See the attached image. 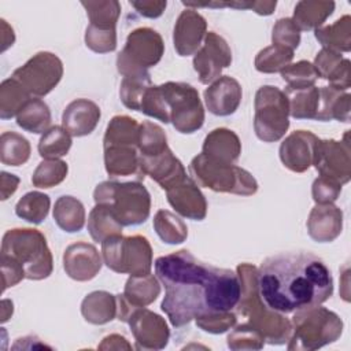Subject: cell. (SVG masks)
<instances>
[{"label":"cell","instance_id":"cell-26","mask_svg":"<svg viewBox=\"0 0 351 351\" xmlns=\"http://www.w3.org/2000/svg\"><path fill=\"white\" fill-rule=\"evenodd\" d=\"M104 167L110 177H126L132 174L140 176V159L136 145L112 144L103 145Z\"/></svg>","mask_w":351,"mask_h":351},{"label":"cell","instance_id":"cell-43","mask_svg":"<svg viewBox=\"0 0 351 351\" xmlns=\"http://www.w3.org/2000/svg\"><path fill=\"white\" fill-rule=\"evenodd\" d=\"M89 18V25L115 29L121 15V4L117 0H99V1H81Z\"/></svg>","mask_w":351,"mask_h":351},{"label":"cell","instance_id":"cell-31","mask_svg":"<svg viewBox=\"0 0 351 351\" xmlns=\"http://www.w3.org/2000/svg\"><path fill=\"white\" fill-rule=\"evenodd\" d=\"M317 41L325 49L335 52H350L351 51V16L343 15L332 25L321 26L314 30Z\"/></svg>","mask_w":351,"mask_h":351},{"label":"cell","instance_id":"cell-52","mask_svg":"<svg viewBox=\"0 0 351 351\" xmlns=\"http://www.w3.org/2000/svg\"><path fill=\"white\" fill-rule=\"evenodd\" d=\"M341 186L333 181L318 177L314 180L311 186V196L315 204H328L337 200L341 192Z\"/></svg>","mask_w":351,"mask_h":351},{"label":"cell","instance_id":"cell-27","mask_svg":"<svg viewBox=\"0 0 351 351\" xmlns=\"http://www.w3.org/2000/svg\"><path fill=\"white\" fill-rule=\"evenodd\" d=\"M351 117V95L332 86L319 88V101L315 121L328 122L332 119L348 122Z\"/></svg>","mask_w":351,"mask_h":351},{"label":"cell","instance_id":"cell-6","mask_svg":"<svg viewBox=\"0 0 351 351\" xmlns=\"http://www.w3.org/2000/svg\"><path fill=\"white\" fill-rule=\"evenodd\" d=\"M189 174L197 186L208 188L214 192L251 196L258 191V181L250 171L204 154H199L191 160Z\"/></svg>","mask_w":351,"mask_h":351},{"label":"cell","instance_id":"cell-17","mask_svg":"<svg viewBox=\"0 0 351 351\" xmlns=\"http://www.w3.org/2000/svg\"><path fill=\"white\" fill-rule=\"evenodd\" d=\"M319 138L308 130H295L288 134L278 149L280 160L293 173H304L313 166L315 145Z\"/></svg>","mask_w":351,"mask_h":351},{"label":"cell","instance_id":"cell-37","mask_svg":"<svg viewBox=\"0 0 351 351\" xmlns=\"http://www.w3.org/2000/svg\"><path fill=\"white\" fill-rule=\"evenodd\" d=\"M138 122L128 115H115L108 122L103 137V145L125 144L136 145L138 140Z\"/></svg>","mask_w":351,"mask_h":351},{"label":"cell","instance_id":"cell-57","mask_svg":"<svg viewBox=\"0 0 351 351\" xmlns=\"http://www.w3.org/2000/svg\"><path fill=\"white\" fill-rule=\"evenodd\" d=\"M277 5V1H255L252 0L251 1V5H250V10H252L254 12H256L258 15H271L274 8Z\"/></svg>","mask_w":351,"mask_h":351},{"label":"cell","instance_id":"cell-40","mask_svg":"<svg viewBox=\"0 0 351 351\" xmlns=\"http://www.w3.org/2000/svg\"><path fill=\"white\" fill-rule=\"evenodd\" d=\"M71 144L70 133L63 126L55 125L43 133L37 149L43 159H60L69 154Z\"/></svg>","mask_w":351,"mask_h":351},{"label":"cell","instance_id":"cell-48","mask_svg":"<svg viewBox=\"0 0 351 351\" xmlns=\"http://www.w3.org/2000/svg\"><path fill=\"white\" fill-rule=\"evenodd\" d=\"M228 347L233 351L240 350H261L263 348L266 340L265 336L255 329L251 324H241L236 326L226 339Z\"/></svg>","mask_w":351,"mask_h":351},{"label":"cell","instance_id":"cell-15","mask_svg":"<svg viewBox=\"0 0 351 351\" xmlns=\"http://www.w3.org/2000/svg\"><path fill=\"white\" fill-rule=\"evenodd\" d=\"M125 322L130 326L137 350H162L167 346L170 330L159 314L145 307H136Z\"/></svg>","mask_w":351,"mask_h":351},{"label":"cell","instance_id":"cell-42","mask_svg":"<svg viewBox=\"0 0 351 351\" xmlns=\"http://www.w3.org/2000/svg\"><path fill=\"white\" fill-rule=\"evenodd\" d=\"M166 148H169L167 137L162 126L151 121H144L143 123H140L137 140L138 156H155L163 152Z\"/></svg>","mask_w":351,"mask_h":351},{"label":"cell","instance_id":"cell-5","mask_svg":"<svg viewBox=\"0 0 351 351\" xmlns=\"http://www.w3.org/2000/svg\"><path fill=\"white\" fill-rule=\"evenodd\" d=\"M93 200L107 207L122 226L141 225L151 213V195L138 181H103L96 185Z\"/></svg>","mask_w":351,"mask_h":351},{"label":"cell","instance_id":"cell-34","mask_svg":"<svg viewBox=\"0 0 351 351\" xmlns=\"http://www.w3.org/2000/svg\"><path fill=\"white\" fill-rule=\"evenodd\" d=\"M285 95L289 104V115L295 119H315L319 88L310 86L304 89H289L285 88Z\"/></svg>","mask_w":351,"mask_h":351},{"label":"cell","instance_id":"cell-32","mask_svg":"<svg viewBox=\"0 0 351 351\" xmlns=\"http://www.w3.org/2000/svg\"><path fill=\"white\" fill-rule=\"evenodd\" d=\"M53 221L56 225L67 232V233H75L80 232L85 225V207L74 196L63 195L58 197L53 206Z\"/></svg>","mask_w":351,"mask_h":351},{"label":"cell","instance_id":"cell-30","mask_svg":"<svg viewBox=\"0 0 351 351\" xmlns=\"http://www.w3.org/2000/svg\"><path fill=\"white\" fill-rule=\"evenodd\" d=\"M160 295V282L154 274L130 276L122 293L123 300L130 307H145Z\"/></svg>","mask_w":351,"mask_h":351},{"label":"cell","instance_id":"cell-55","mask_svg":"<svg viewBox=\"0 0 351 351\" xmlns=\"http://www.w3.org/2000/svg\"><path fill=\"white\" fill-rule=\"evenodd\" d=\"M19 178L15 174H10L5 171H1L0 176V193H1V200H7L11 195L15 193L19 185Z\"/></svg>","mask_w":351,"mask_h":351},{"label":"cell","instance_id":"cell-59","mask_svg":"<svg viewBox=\"0 0 351 351\" xmlns=\"http://www.w3.org/2000/svg\"><path fill=\"white\" fill-rule=\"evenodd\" d=\"M14 313V304H12V300H8V299H3L1 300V322L4 324L5 321H8L11 318Z\"/></svg>","mask_w":351,"mask_h":351},{"label":"cell","instance_id":"cell-29","mask_svg":"<svg viewBox=\"0 0 351 351\" xmlns=\"http://www.w3.org/2000/svg\"><path fill=\"white\" fill-rule=\"evenodd\" d=\"M335 1L325 0H302L298 1L293 10L292 21L299 30H315L324 25V22L335 11Z\"/></svg>","mask_w":351,"mask_h":351},{"label":"cell","instance_id":"cell-54","mask_svg":"<svg viewBox=\"0 0 351 351\" xmlns=\"http://www.w3.org/2000/svg\"><path fill=\"white\" fill-rule=\"evenodd\" d=\"M129 4L143 16L145 18H159L167 5V1L163 0H140V1H129Z\"/></svg>","mask_w":351,"mask_h":351},{"label":"cell","instance_id":"cell-23","mask_svg":"<svg viewBox=\"0 0 351 351\" xmlns=\"http://www.w3.org/2000/svg\"><path fill=\"white\" fill-rule=\"evenodd\" d=\"M101 117L100 107L89 99H75L66 106L62 114V126L71 137L90 134Z\"/></svg>","mask_w":351,"mask_h":351},{"label":"cell","instance_id":"cell-22","mask_svg":"<svg viewBox=\"0 0 351 351\" xmlns=\"http://www.w3.org/2000/svg\"><path fill=\"white\" fill-rule=\"evenodd\" d=\"M343 230V211L333 203L315 204L307 218L308 236L317 243H330Z\"/></svg>","mask_w":351,"mask_h":351},{"label":"cell","instance_id":"cell-24","mask_svg":"<svg viewBox=\"0 0 351 351\" xmlns=\"http://www.w3.org/2000/svg\"><path fill=\"white\" fill-rule=\"evenodd\" d=\"M314 67L318 73V78L329 81V86L339 90H348L351 86V74H350V59L343 58L341 53L322 48L315 59Z\"/></svg>","mask_w":351,"mask_h":351},{"label":"cell","instance_id":"cell-47","mask_svg":"<svg viewBox=\"0 0 351 351\" xmlns=\"http://www.w3.org/2000/svg\"><path fill=\"white\" fill-rule=\"evenodd\" d=\"M151 75L138 77H123L119 86V97L125 107L133 111H140L143 96L148 86H151Z\"/></svg>","mask_w":351,"mask_h":351},{"label":"cell","instance_id":"cell-56","mask_svg":"<svg viewBox=\"0 0 351 351\" xmlns=\"http://www.w3.org/2000/svg\"><path fill=\"white\" fill-rule=\"evenodd\" d=\"M99 350H132V346L128 343V340L117 333L106 336L101 343L97 346Z\"/></svg>","mask_w":351,"mask_h":351},{"label":"cell","instance_id":"cell-28","mask_svg":"<svg viewBox=\"0 0 351 351\" xmlns=\"http://www.w3.org/2000/svg\"><path fill=\"white\" fill-rule=\"evenodd\" d=\"M117 295L107 291H93L81 303L84 319L92 325H104L117 317Z\"/></svg>","mask_w":351,"mask_h":351},{"label":"cell","instance_id":"cell-39","mask_svg":"<svg viewBox=\"0 0 351 351\" xmlns=\"http://www.w3.org/2000/svg\"><path fill=\"white\" fill-rule=\"evenodd\" d=\"M32 99L26 89L12 77L0 85V118L10 119L18 115L21 108Z\"/></svg>","mask_w":351,"mask_h":351},{"label":"cell","instance_id":"cell-51","mask_svg":"<svg viewBox=\"0 0 351 351\" xmlns=\"http://www.w3.org/2000/svg\"><path fill=\"white\" fill-rule=\"evenodd\" d=\"M271 43L295 51L300 44V30L292 18H280L273 26Z\"/></svg>","mask_w":351,"mask_h":351},{"label":"cell","instance_id":"cell-2","mask_svg":"<svg viewBox=\"0 0 351 351\" xmlns=\"http://www.w3.org/2000/svg\"><path fill=\"white\" fill-rule=\"evenodd\" d=\"M258 288L269 308L289 314L326 302L333 293V277L317 255L288 251L267 256L261 263Z\"/></svg>","mask_w":351,"mask_h":351},{"label":"cell","instance_id":"cell-7","mask_svg":"<svg viewBox=\"0 0 351 351\" xmlns=\"http://www.w3.org/2000/svg\"><path fill=\"white\" fill-rule=\"evenodd\" d=\"M292 335L287 348L317 350L336 341L343 333V321L326 307L313 306L295 311L292 317Z\"/></svg>","mask_w":351,"mask_h":351},{"label":"cell","instance_id":"cell-8","mask_svg":"<svg viewBox=\"0 0 351 351\" xmlns=\"http://www.w3.org/2000/svg\"><path fill=\"white\" fill-rule=\"evenodd\" d=\"M103 263L115 273L147 276L152 269V247L141 234H114L101 243Z\"/></svg>","mask_w":351,"mask_h":351},{"label":"cell","instance_id":"cell-14","mask_svg":"<svg viewBox=\"0 0 351 351\" xmlns=\"http://www.w3.org/2000/svg\"><path fill=\"white\" fill-rule=\"evenodd\" d=\"M232 63V49L228 41L215 32H208L202 47L193 55V69L199 81L208 85L221 77L223 69Z\"/></svg>","mask_w":351,"mask_h":351},{"label":"cell","instance_id":"cell-53","mask_svg":"<svg viewBox=\"0 0 351 351\" xmlns=\"http://www.w3.org/2000/svg\"><path fill=\"white\" fill-rule=\"evenodd\" d=\"M1 277H3V292L7 288L16 285L23 278H26L23 267L5 256H1Z\"/></svg>","mask_w":351,"mask_h":351},{"label":"cell","instance_id":"cell-25","mask_svg":"<svg viewBox=\"0 0 351 351\" xmlns=\"http://www.w3.org/2000/svg\"><path fill=\"white\" fill-rule=\"evenodd\" d=\"M202 154L221 162L234 163L241 154V141L233 130L217 128L206 136Z\"/></svg>","mask_w":351,"mask_h":351},{"label":"cell","instance_id":"cell-44","mask_svg":"<svg viewBox=\"0 0 351 351\" xmlns=\"http://www.w3.org/2000/svg\"><path fill=\"white\" fill-rule=\"evenodd\" d=\"M293 59V51L280 47V45H269L261 49L255 56V69L259 73L273 74L280 73L284 67H287Z\"/></svg>","mask_w":351,"mask_h":351},{"label":"cell","instance_id":"cell-9","mask_svg":"<svg viewBox=\"0 0 351 351\" xmlns=\"http://www.w3.org/2000/svg\"><path fill=\"white\" fill-rule=\"evenodd\" d=\"M165 53L162 36L151 27H137L126 38L125 47L117 56V70L123 77L147 75Z\"/></svg>","mask_w":351,"mask_h":351},{"label":"cell","instance_id":"cell-58","mask_svg":"<svg viewBox=\"0 0 351 351\" xmlns=\"http://www.w3.org/2000/svg\"><path fill=\"white\" fill-rule=\"evenodd\" d=\"M0 23H1V52H4L8 48L7 37L15 41V34H14V29L4 19H0Z\"/></svg>","mask_w":351,"mask_h":351},{"label":"cell","instance_id":"cell-33","mask_svg":"<svg viewBox=\"0 0 351 351\" xmlns=\"http://www.w3.org/2000/svg\"><path fill=\"white\" fill-rule=\"evenodd\" d=\"M16 125L26 132L40 134L51 128L52 117L48 104L40 97H32L18 112Z\"/></svg>","mask_w":351,"mask_h":351},{"label":"cell","instance_id":"cell-49","mask_svg":"<svg viewBox=\"0 0 351 351\" xmlns=\"http://www.w3.org/2000/svg\"><path fill=\"white\" fill-rule=\"evenodd\" d=\"M85 45L96 53H108L117 49V29H104L88 25Z\"/></svg>","mask_w":351,"mask_h":351},{"label":"cell","instance_id":"cell-4","mask_svg":"<svg viewBox=\"0 0 351 351\" xmlns=\"http://www.w3.org/2000/svg\"><path fill=\"white\" fill-rule=\"evenodd\" d=\"M1 256L21 265L27 280L48 278L53 270V259L47 239L33 228L7 230L1 240Z\"/></svg>","mask_w":351,"mask_h":351},{"label":"cell","instance_id":"cell-41","mask_svg":"<svg viewBox=\"0 0 351 351\" xmlns=\"http://www.w3.org/2000/svg\"><path fill=\"white\" fill-rule=\"evenodd\" d=\"M122 225L114 218L110 210L101 204H95L88 217V232L93 241L103 243L114 234L122 233Z\"/></svg>","mask_w":351,"mask_h":351},{"label":"cell","instance_id":"cell-46","mask_svg":"<svg viewBox=\"0 0 351 351\" xmlns=\"http://www.w3.org/2000/svg\"><path fill=\"white\" fill-rule=\"evenodd\" d=\"M281 78L287 82L289 89H304L314 86L318 80V73L314 64L308 60H299L296 63H289L281 71Z\"/></svg>","mask_w":351,"mask_h":351},{"label":"cell","instance_id":"cell-18","mask_svg":"<svg viewBox=\"0 0 351 351\" xmlns=\"http://www.w3.org/2000/svg\"><path fill=\"white\" fill-rule=\"evenodd\" d=\"M138 159L140 176L143 178L149 176L165 191L171 189L188 178L182 162L173 154L170 148H166L159 155L149 158L138 156Z\"/></svg>","mask_w":351,"mask_h":351},{"label":"cell","instance_id":"cell-35","mask_svg":"<svg viewBox=\"0 0 351 351\" xmlns=\"http://www.w3.org/2000/svg\"><path fill=\"white\" fill-rule=\"evenodd\" d=\"M152 225L159 239L166 244H181L188 237L186 223L169 210H158Z\"/></svg>","mask_w":351,"mask_h":351},{"label":"cell","instance_id":"cell-20","mask_svg":"<svg viewBox=\"0 0 351 351\" xmlns=\"http://www.w3.org/2000/svg\"><path fill=\"white\" fill-rule=\"evenodd\" d=\"M241 85L230 75H221L204 89V104L217 117L234 114L241 103Z\"/></svg>","mask_w":351,"mask_h":351},{"label":"cell","instance_id":"cell-50","mask_svg":"<svg viewBox=\"0 0 351 351\" xmlns=\"http://www.w3.org/2000/svg\"><path fill=\"white\" fill-rule=\"evenodd\" d=\"M195 322L202 330L211 335H219L228 332L237 324V314L234 311H218L199 317Z\"/></svg>","mask_w":351,"mask_h":351},{"label":"cell","instance_id":"cell-3","mask_svg":"<svg viewBox=\"0 0 351 351\" xmlns=\"http://www.w3.org/2000/svg\"><path fill=\"white\" fill-rule=\"evenodd\" d=\"M236 273L241 293L234 313L248 318V324L258 329L269 344H285L292 335V324L284 314L269 308L263 303L258 288V269L251 263H240Z\"/></svg>","mask_w":351,"mask_h":351},{"label":"cell","instance_id":"cell-45","mask_svg":"<svg viewBox=\"0 0 351 351\" xmlns=\"http://www.w3.org/2000/svg\"><path fill=\"white\" fill-rule=\"evenodd\" d=\"M69 166L60 159H43L32 176V184L41 189H48L64 181Z\"/></svg>","mask_w":351,"mask_h":351},{"label":"cell","instance_id":"cell-21","mask_svg":"<svg viewBox=\"0 0 351 351\" xmlns=\"http://www.w3.org/2000/svg\"><path fill=\"white\" fill-rule=\"evenodd\" d=\"M169 204L181 217L192 221H203L207 215V200L192 178H186L166 191Z\"/></svg>","mask_w":351,"mask_h":351},{"label":"cell","instance_id":"cell-36","mask_svg":"<svg viewBox=\"0 0 351 351\" xmlns=\"http://www.w3.org/2000/svg\"><path fill=\"white\" fill-rule=\"evenodd\" d=\"M51 199L47 193L32 191L25 193L15 204V214L30 223H41L49 213Z\"/></svg>","mask_w":351,"mask_h":351},{"label":"cell","instance_id":"cell-19","mask_svg":"<svg viewBox=\"0 0 351 351\" xmlns=\"http://www.w3.org/2000/svg\"><path fill=\"white\" fill-rule=\"evenodd\" d=\"M103 265V258L93 244L77 241L70 244L63 254V269L66 274L80 282L95 278Z\"/></svg>","mask_w":351,"mask_h":351},{"label":"cell","instance_id":"cell-16","mask_svg":"<svg viewBox=\"0 0 351 351\" xmlns=\"http://www.w3.org/2000/svg\"><path fill=\"white\" fill-rule=\"evenodd\" d=\"M207 34L206 18L193 8H185L178 15L174 30L173 44L180 56H191L197 52Z\"/></svg>","mask_w":351,"mask_h":351},{"label":"cell","instance_id":"cell-1","mask_svg":"<svg viewBox=\"0 0 351 351\" xmlns=\"http://www.w3.org/2000/svg\"><path fill=\"white\" fill-rule=\"evenodd\" d=\"M155 274L165 287L160 308L174 328L211 313L234 311L240 299L236 271L202 262L188 250L159 256Z\"/></svg>","mask_w":351,"mask_h":351},{"label":"cell","instance_id":"cell-10","mask_svg":"<svg viewBox=\"0 0 351 351\" xmlns=\"http://www.w3.org/2000/svg\"><path fill=\"white\" fill-rule=\"evenodd\" d=\"M254 130L263 143L281 140L289 128V104L278 86L263 85L255 93Z\"/></svg>","mask_w":351,"mask_h":351},{"label":"cell","instance_id":"cell-38","mask_svg":"<svg viewBox=\"0 0 351 351\" xmlns=\"http://www.w3.org/2000/svg\"><path fill=\"white\" fill-rule=\"evenodd\" d=\"M30 143L16 132H4L0 137V160L7 166L25 165L30 158Z\"/></svg>","mask_w":351,"mask_h":351},{"label":"cell","instance_id":"cell-12","mask_svg":"<svg viewBox=\"0 0 351 351\" xmlns=\"http://www.w3.org/2000/svg\"><path fill=\"white\" fill-rule=\"evenodd\" d=\"M32 97L47 96L63 77V63L52 52L41 51L33 55L12 75Z\"/></svg>","mask_w":351,"mask_h":351},{"label":"cell","instance_id":"cell-13","mask_svg":"<svg viewBox=\"0 0 351 351\" xmlns=\"http://www.w3.org/2000/svg\"><path fill=\"white\" fill-rule=\"evenodd\" d=\"M313 166L319 177L344 185L351 178V148L348 141V130L344 140H321L315 145Z\"/></svg>","mask_w":351,"mask_h":351},{"label":"cell","instance_id":"cell-11","mask_svg":"<svg viewBox=\"0 0 351 351\" xmlns=\"http://www.w3.org/2000/svg\"><path fill=\"white\" fill-rule=\"evenodd\" d=\"M170 123L182 134L197 132L204 123V107L199 92L186 82L167 81L159 85Z\"/></svg>","mask_w":351,"mask_h":351}]
</instances>
